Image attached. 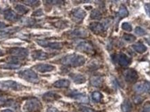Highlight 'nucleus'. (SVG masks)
<instances>
[{
	"mask_svg": "<svg viewBox=\"0 0 150 112\" xmlns=\"http://www.w3.org/2000/svg\"><path fill=\"white\" fill-rule=\"evenodd\" d=\"M61 64L67 66L78 67L84 64L86 62V59L83 55L79 54L73 53L65 56L61 59Z\"/></svg>",
	"mask_w": 150,
	"mask_h": 112,
	"instance_id": "1",
	"label": "nucleus"
},
{
	"mask_svg": "<svg viewBox=\"0 0 150 112\" xmlns=\"http://www.w3.org/2000/svg\"><path fill=\"white\" fill-rule=\"evenodd\" d=\"M19 77L26 81L31 83H38L39 82V78L38 75L34 71L31 69L22 70L18 73Z\"/></svg>",
	"mask_w": 150,
	"mask_h": 112,
	"instance_id": "2",
	"label": "nucleus"
},
{
	"mask_svg": "<svg viewBox=\"0 0 150 112\" xmlns=\"http://www.w3.org/2000/svg\"><path fill=\"white\" fill-rule=\"evenodd\" d=\"M24 87L13 80H4L0 81V90L1 91H20Z\"/></svg>",
	"mask_w": 150,
	"mask_h": 112,
	"instance_id": "3",
	"label": "nucleus"
},
{
	"mask_svg": "<svg viewBox=\"0 0 150 112\" xmlns=\"http://www.w3.org/2000/svg\"><path fill=\"white\" fill-rule=\"evenodd\" d=\"M41 104L36 99H31L26 102L24 105V111L25 112H39L41 109Z\"/></svg>",
	"mask_w": 150,
	"mask_h": 112,
	"instance_id": "4",
	"label": "nucleus"
},
{
	"mask_svg": "<svg viewBox=\"0 0 150 112\" xmlns=\"http://www.w3.org/2000/svg\"><path fill=\"white\" fill-rule=\"evenodd\" d=\"M35 42L38 45L44 48H50L52 49H61L63 48V44L61 42H50L45 40H35Z\"/></svg>",
	"mask_w": 150,
	"mask_h": 112,
	"instance_id": "5",
	"label": "nucleus"
},
{
	"mask_svg": "<svg viewBox=\"0 0 150 112\" xmlns=\"http://www.w3.org/2000/svg\"><path fill=\"white\" fill-rule=\"evenodd\" d=\"M134 91L138 93L150 92V83L148 81L140 82L136 84L134 87Z\"/></svg>",
	"mask_w": 150,
	"mask_h": 112,
	"instance_id": "6",
	"label": "nucleus"
},
{
	"mask_svg": "<svg viewBox=\"0 0 150 112\" xmlns=\"http://www.w3.org/2000/svg\"><path fill=\"white\" fill-rule=\"evenodd\" d=\"M8 53L10 54H12L13 56H16V57H20V58H25L29 55V51L27 48H12L8 50Z\"/></svg>",
	"mask_w": 150,
	"mask_h": 112,
	"instance_id": "7",
	"label": "nucleus"
},
{
	"mask_svg": "<svg viewBox=\"0 0 150 112\" xmlns=\"http://www.w3.org/2000/svg\"><path fill=\"white\" fill-rule=\"evenodd\" d=\"M124 78L127 83H134L138 78V75L134 69H128L124 72Z\"/></svg>",
	"mask_w": 150,
	"mask_h": 112,
	"instance_id": "8",
	"label": "nucleus"
},
{
	"mask_svg": "<svg viewBox=\"0 0 150 112\" xmlns=\"http://www.w3.org/2000/svg\"><path fill=\"white\" fill-rule=\"evenodd\" d=\"M76 50L86 53H93L94 51L93 46L90 42H82L76 46Z\"/></svg>",
	"mask_w": 150,
	"mask_h": 112,
	"instance_id": "9",
	"label": "nucleus"
},
{
	"mask_svg": "<svg viewBox=\"0 0 150 112\" xmlns=\"http://www.w3.org/2000/svg\"><path fill=\"white\" fill-rule=\"evenodd\" d=\"M86 15V11L82 8H76L72 10V16L75 22H81L83 20Z\"/></svg>",
	"mask_w": 150,
	"mask_h": 112,
	"instance_id": "10",
	"label": "nucleus"
},
{
	"mask_svg": "<svg viewBox=\"0 0 150 112\" xmlns=\"http://www.w3.org/2000/svg\"><path fill=\"white\" fill-rule=\"evenodd\" d=\"M33 68L38 72L40 73H47L51 72L55 69L56 67L52 64H38L34 66Z\"/></svg>",
	"mask_w": 150,
	"mask_h": 112,
	"instance_id": "11",
	"label": "nucleus"
},
{
	"mask_svg": "<svg viewBox=\"0 0 150 112\" xmlns=\"http://www.w3.org/2000/svg\"><path fill=\"white\" fill-rule=\"evenodd\" d=\"M4 17L5 20L10 22H16L19 20L18 15L12 9H6L4 12Z\"/></svg>",
	"mask_w": 150,
	"mask_h": 112,
	"instance_id": "12",
	"label": "nucleus"
},
{
	"mask_svg": "<svg viewBox=\"0 0 150 112\" xmlns=\"http://www.w3.org/2000/svg\"><path fill=\"white\" fill-rule=\"evenodd\" d=\"M31 57L33 59L38 60H45L49 58V54L42 51L38 50V51L32 52Z\"/></svg>",
	"mask_w": 150,
	"mask_h": 112,
	"instance_id": "13",
	"label": "nucleus"
},
{
	"mask_svg": "<svg viewBox=\"0 0 150 112\" xmlns=\"http://www.w3.org/2000/svg\"><path fill=\"white\" fill-rule=\"evenodd\" d=\"M71 79L75 84L80 85V84H83L86 83V78L84 76L79 74H72L70 75Z\"/></svg>",
	"mask_w": 150,
	"mask_h": 112,
	"instance_id": "14",
	"label": "nucleus"
},
{
	"mask_svg": "<svg viewBox=\"0 0 150 112\" xmlns=\"http://www.w3.org/2000/svg\"><path fill=\"white\" fill-rule=\"evenodd\" d=\"M88 31L84 29H75L71 33V35L75 37H86L88 36Z\"/></svg>",
	"mask_w": 150,
	"mask_h": 112,
	"instance_id": "15",
	"label": "nucleus"
},
{
	"mask_svg": "<svg viewBox=\"0 0 150 112\" xmlns=\"http://www.w3.org/2000/svg\"><path fill=\"white\" fill-rule=\"evenodd\" d=\"M60 98H61V96H60L59 95H58L57 93H56L54 92H52V91L46 93L45 94L43 95V96H42L43 100H45V101H47V102L53 101V100H57V99H59Z\"/></svg>",
	"mask_w": 150,
	"mask_h": 112,
	"instance_id": "16",
	"label": "nucleus"
},
{
	"mask_svg": "<svg viewBox=\"0 0 150 112\" xmlns=\"http://www.w3.org/2000/svg\"><path fill=\"white\" fill-rule=\"evenodd\" d=\"M90 29L95 33H101L104 31V27L102 24L99 22H93L91 23L89 26Z\"/></svg>",
	"mask_w": 150,
	"mask_h": 112,
	"instance_id": "17",
	"label": "nucleus"
},
{
	"mask_svg": "<svg viewBox=\"0 0 150 112\" xmlns=\"http://www.w3.org/2000/svg\"><path fill=\"white\" fill-rule=\"evenodd\" d=\"M70 85V82L69 80L62 79L55 82L54 83V87L56 88H67Z\"/></svg>",
	"mask_w": 150,
	"mask_h": 112,
	"instance_id": "18",
	"label": "nucleus"
},
{
	"mask_svg": "<svg viewBox=\"0 0 150 112\" xmlns=\"http://www.w3.org/2000/svg\"><path fill=\"white\" fill-rule=\"evenodd\" d=\"M72 97L82 103H88L89 102L88 97L84 93H76V94H73Z\"/></svg>",
	"mask_w": 150,
	"mask_h": 112,
	"instance_id": "19",
	"label": "nucleus"
},
{
	"mask_svg": "<svg viewBox=\"0 0 150 112\" xmlns=\"http://www.w3.org/2000/svg\"><path fill=\"white\" fill-rule=\"evenodd\" d=\"M117 60L120 65L122 66H126L129 64L128 57L124 53L119 54L117 55Z\"/></svg>",
	"mask_w": 150,
	"mask_h": 112,
	"instance_id": "20",
	"label": "nucleus"
},
{
	"mask_svg": "<svg viewBox=\"0 0 150 112\" xmlns=\"http://www.w3.org/2000/svg\"><path fill=\"white\" fill-rule=\"evenodd\" d=\"M103 81H104V80H103V78L101 77V76H93L91 79V84L93 87H99L102 85Z\"/></svg>",
	"mask_w": 150,
	"mask_h": 112,
	"instance_id": "21",
	"label": "nucleus"
},
{
	"mask_svg": "<svg viewBox=\"0 0 150 112\" xmlns=\"http://www.w3.org/2000/svg\"><path fill=\"white\" fill-rule=\"evenodd\" d=\"M132 47L135 51L139 53H144V52H145L147 49V46H146L145 44H143L142 43H140V42L136 43V44H134V45L132 46Z\"/></svg>",
	"mask_w": 150,
	"mask_h": 112,
	"instance_id": "22",
	"label": "nucleus"
},
{
	"mask_svg": "<svg viewBox=\"0 0 150 112\" xmlns=\"http://www.w3.org/2000/svg\"><path fill=\"white\" fill-rule=\"evenodd\" d=\"M21 66L20 64H12V63H6L0 65V68L2 69H17Z\"/></svg>",
	"mask_w": 150,
	"mask_h": 112,
	"instance_id": "23",
	"label": "nucleus"
},
{
	"mask_svg": "<svg viewBox=\"0 0 150 112\" xmlns=\"http://www.w3.org/2000/svg\"><path fill=\"white\" fill-rule=\"evenodd\" d=\"M15 9L18 13L24 15L27 14L28 12L29 11V8H28L27 6L22 5V4H17L16 6H15Z\"/></svg>",
	"mask_w": 150,
	"mask_h": 112,
	"instance_id": "24",
	"label": "nucleus"
},
{
	"mask_svg": "<svg viewBox=\"0 0 150 112\" xmlns=\"http://www.w3.org/2000/svg\"><path fill=\"white\" fill-rule=\"evenodd\" d=\"M131 109H132V106L130 101L129 100H125L123 102L122 105V109L124 112H131Z\"/></svg>",
	"mask_w": 150,
	"mask_h": 112,
	"instance_id": "25",
	"label": "nucleus"
},
{
	"mask_svg": "<svg viewBox=\"0 0 150 112\" xmlns=\"http://www.w3.org/2000/svg\"><path fill=\"white\" fill-rule=\"evenodd\" d=\"M18 29V28H16ZM16 29H8V30H4V31H0V39L5 38V37H8L10 35L11 33H14L15 31H16Z\"/></svg>",
	"mask_w": 150,
	"mask_h": 112,
	"instance_id": "26",
	"label": "nucleus"
},
{
	"mask_svg": "<svg viewBox=\"0 0 150 112\" xmlns=\"http://www.w3.org/2000/svg\"><path fill=\"white\" fill-rule=\"evenodd\" d=\"M118 15L122 18H126V17L129 15V11L126 7L124 6H122L120 8L119 12H118Z\"/></svg>",
	"mask_w": 150,
	"mask_h": 112,
	"instance_id": "27",
	"label": "nucleus"
},
{
	"mask_svg": "<svg viewBox=\"0 0 150 112\" xmlns=\"http://www.w3.org/2000/svg\"><path fill=\"white\" fill-rule=\"evenodd\" d=\"M102 18V13L99 10L95 9L91 12V18L92 20H100Z\"/></svg>",
	"mask_w": 150,
	"mask_h": 112,
	"instance_id": "28",
	"label": "nucleus"
},
{
	"mask_svg": "<svg viewBox=\"0 0 150 112\" xmlns=\"http://www.w3.org/2000/svg\"><path fill=\"white\" fill-rule=\"evenodd\" d=\"M92 98L94 101L98 102L101 100V99L102 98V93L98 92V91H95L92 93Z\"/></svg>",
	"mask_w": 150,
	"mask_h": 112,
	"instance_id": "29",
	"label": "nucleus"
},
{
	"mask_svg": "<svg viewBox=\"0 0 150 112\" xmlns=\"http://www.w3.org/2000/svg\"><path fill=\"white\" fill-rule=\"evenodd\" d=\"M122 39L127 42H133L136 40V37L133 35H129V34H125L123 35Z\"/></svg>",
	"mask_w": 150,
	"mask_h": 112,
	"instance_id": "30",
	"label": "nucleus"
},
{
	"mask_svg": "<svg viewBox=\"0 0 150 112\" xmlns=\"http://www.w3.org/2000/svg\"><path fill=\"white\" fill-rule=\"evenodd\" d=\"M135 33H136V35H140V36H142V35H145L147 32H146V31L144 29H142V28L140 27H136V29H135Z\"/></svg>",
	"mask_w": 150,
	"mask_h": 112,
	"instance_id": "31",
	"label": "nucleus"
},
{
	"mask_svg": "<svg viewBox=\"0 0 150 112\" xmlns=\"http://www.w3.org/2000/svg\"><path fill=\"white\" fill-rule=\"evenodd\" d=\"M122 29L127 31H132V27L128 22H124V23H122Z\"/></svg>",
	"mask_w": 150,
	"mask_h": 112,
	"instance_id": "32",
	"label": "nucleus"
},
{
	"mask_svg": "<svg viewBox=\"0 0 150 112\" xmlns=\"http://www.w3.org/2000/svg\"><path fill=\"white\" fill-rule=\"evenodd\" d=\"M24 4L30 6H35L40 4L39 1H24Z\"/></svg>",
	"mask_w": 150,
	"mask_h": 112,
	"instance_id": "33",
	"label": "nucleus"
},
{
	"mask_svg": "<svg viewBox=\"0 0 150 112\" xmlns=\"http://www.w3.org/2000/svg\"><path fill=\"white\" fill-rule=\"evenodd\" d=\"M79 110L81 112H95V111L92 109L91 108L84 107V106H81L79 107Z\"/></svg>",
	"mask_w": 150,
	"mask_h": 112,
	"instance_id": "34",
	"label": "nucleus"
},
{
	"mask_svg": "<svg viewBox=\"0 0 150 112\" xmlns=\"http://www.w3.org/2000/svg\"><path fill=\"white\" fill-rule=\"evenodd\" d=\"M34 22L35 21L32 19H29L27 18V20H24V24H26V25H33V24H34Z\"/></svg>",
	"mask_w": 150,
	"mask_h": 112,
	"instance_id": "35",
	"label": "nucleus"
},
{
	"mask_svg": "<svg viewBox=\"0 0 150 112\" xmlns=\"http://www.w3.org/2000/svg\"><path fill=\"white\" fill-rule=\"evenodd\" d=\"M43 15V13L41 9H39V10H38L36 11H35L34 13H33V16H41Z\"/></svg>",
	"mask_w": 150,
	"mask_h": 112,
	"instance_id": "36",
	"label": "nucleus"
},
{
	"mask_svg": "<svg viewBox=\"0 0 150 112\" xmlns=\"http://www.w3.org/2000/svg\"><path fill=\"white\" fill-rule=\"evenodd\" d=\"M143 112H150V103L145 104L143 108Z\"/></svg>",
	"mask_w": 150,
	"mask_h": 112,
	"instance_id": "37",
	"label": "nucleus"
},
{
	"mask_svg": "<svg viewBox=\"0 0 150 112\" xmlns=\"http://www.w3.org/2000/svg\"><path fill=\"white\" fill-rule=\"evenodd\" d=\"M145 9L146 10V13H147L148 15L150 16V3L149 4H146L145 6Z\"/></svg>",
	"mask_w": 150,
	"mask_h": 112,
	"instance_id": "38",
	"label": "nucleus"
},
{
	"mask_svg": "<svg viewBox=\"0 0 150 112\" xmlns=\"http://www.w3.org/2000/svg\"><path fill=\"white\" fill-rule=\"evenodd\" d=\"M142 100H143V98H142L141 97H140V96H137L136 98L134 99L135 103H136V104L140 103V102H141Z\"/></svg>",
	"mask_w": 150,
	"mask_h": 112,
	"instance_id": "39",
	"label": "nucleus"
},
{
	"mask_svg": "<svg viewBox=\"0 0 150 112\" xmlns=\"http://www.w3.org/2000/svg\"><path fill=\"white\" fill-rule=\"evenodd\" d=\"M47 112H59V111L54 107H50L47 110Z\"/></svg>",
	"mask_w": 150,
	"mask_h": 112,
	"instance_id": "40",
	"label": "nucleus"
},
{
	"mask_svg": "<svg viewBox=\"0 0 150 112\" xmlns=\"http://www.w3.org/2000/svg\"><path fill=\"white\" fill-rule=\"evenodd\" d=\"M6 27V24L4 22H0V29H4Z\"/></svg>",
	"mask_w": 150,
	"mask_h": 112,
	"instance_id": "41",
	"label": "nucleus"
},
{
	"mask_svg": "<svg viewBox=\"0 0 150 112\" xmlns=\"http://www.w3.org/2000/svg\"><path fill=\"white\" fill-rule=\"evenodd\" d=\"M4 54H5V53H4V51H3V50L0 49V57H1V56L4 55Z\"/></svg>",
	"mask_w": 150,
	"mask_h": 112,
	"instance_id": "42",
	"label": "nucleus"
},
{
	"mask_svg": "<svg viewBox=\"0 0 150 112\" xmlns=\"http://www.w3.org/2000/svg\"><path fill=\"white\" fill-rule=\"evenodd\" d=\"M0 112H13V111L11 109H4V110H2V111H1Z\"/></svg>",
	"mask_w": 150,
	"mask_h": 112,
	"instance_id": "43",
	"label": "nucleus"
},
{
	"mask_svg": "<svg viewBox=\"0 0 150 112\" xmlns=\"http://www.w3.org/2000/svg\"><path fill=\"white\" fill-rule=\"evenodd\" d=\"M146 40H147V42L150 45V37H149V38H147V39H146Z\"/></svg>",
	"mask_w": 150,
	"mask_h": 112,
	"instance_id": "44",
	"label": "nucleus"
}]
</instances>
